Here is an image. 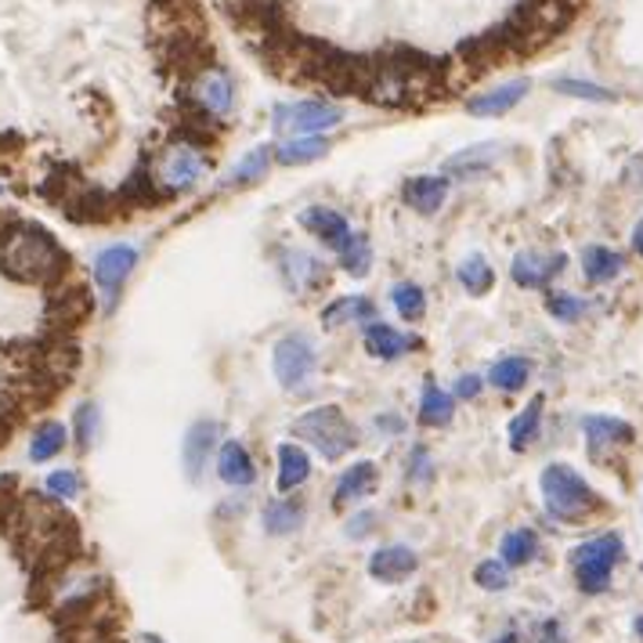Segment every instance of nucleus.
<instances>
[{
  "instance_id": "58836bf2",
  "label": "nucleus",
  "mask_w": 643,
  "mask_h": 643,
  "mask_svg": "<svg viewBox=\"0 0 643 643\" xmlns=\"http://www.w3.org/2000/svg\"><path fill=\"white\" fill-rule=\"evenodd\" d=\"M373 521H376L373 514H358L355 521L347 524V535H350V538H365V535H369V524H373Z\"/></svg>"
},
{
  "instance_id": "aec40b11",
  "label": "nucleus",
  "mask_w": 643,
  "mask_h": 643,
  "mask_svg": "<svg viewBox=\"0 0 643 643\" xmlns=\"http://www.w3.org/2000/svg\"><path fill=\"white\" fill-rule=\"evenodd\" d=\"M452 413H456L452 394H445L437 384L423 387V398H419V423H423V427H448Z\"/></svg>"
},
{
  "instance_id": "f8f14e48",
  "label": "nucleus",
  "mask_w": 643,
  "mask_h": 643,
  "mask_svg": "<svg viewBox=\"0 0 643 643\" xmlns=\"http://www.w3.org/2000/svg\"><path fill=\"white\" fill-rule=\"evenodd\" d=\"M214 442H217V423H210V419L192 423V431L185 434L181 459H185V471L192 481H199L202 466H207V456L214 452Z\"/></svg>"
},
{
  "instance_id": "f704fd0d",
  "label": "nucleus",
  "mask_w": 643,
  "mask_h": 643,
  "mask_svg": "<svg viewBox=\"0 0 643 643\" xmlns=\"http://www.w3.org/2000/svg\"><path fill=\"white\" fill-rule=\"evenodd\" d=\"M474 582H477L481 590L499 593V590L510 586V572H506V564H503V561H485V564H477Z\"/></svg>"
},
{
  "instance_id": "a19ab883",
  "label": "nucleus",
  "mask_w": 643,
  "mask_h": 643,
  "mask_svg": "<svg viewBox=\"0 0 643 643\" xmlns=\"http://www.w3.org/2000/svg\"><path fill=\"white\" fill-rule=\"evenodd\" d=\"M456 394H459V398H477V394H481V379L477 376H463L459 384H456Z\"/></svg>"
},
{
  "instance_id": "473e14b6",
  "label": "nucleus",
  "mask_w": 643,
  "mask_h": 643,
  "mask_svg": "<svg viewBox=\"0 0 643 643\" xmlns=\"http://www.w3.org/2000/svg\"><path fill=\"white\" fill-rule=\"evenodd\" d=\"M340 260H344V268L350 271V275H369V265H373V254H369V239L365 236H355L350 239V246L340 254Z\"/></svg>"
},
{
  "instance_id": "a18cd8bd",
  "label": "nucleus",
  "mask_w": 643,
  "mask_h": 643,
  "mask_svg": "<svg viewBox=\"0 0 643 643\" xmlns=\"http://www.w3.org/2000/svg\"><path fill=\"white\" fill-rule=\"evenodd\" d=\"M636 633H640V640H643V615L636 619Z\"/></svg>"
},
{
  "instance_id": "f257e3e1",
  "label": "nucleus",
  "mask_w": 643,
  "mask_h": 643,
  "mask_svg": "<svg viewBox=\"0 0 643 643\" xmlns=\"http://www.w3.org/2000/svg\"><path fill=\"white\" fill-rule=\"evenodd\" d=\"M294 434L304 437V442H311L318 448V456L329 463L344 459L347 452L358 445L355 423L344 416L340 405H322V408H311V413H304L294 423Z\"/></svg>"
},
{
  "instance_id": "c9c22d12",
  "label": "nucleus",
  "mask_w": 643,
  "mask_h": 643,
  "mask_svg": "<svg viewBox=\"0 0 643 643\" xmlns=\"http://www.w3.org/2000/svg\"><path fill=\"white\" fill-rule=\"evenodd\" d=\"M546 311H550L553 318H561V322H575L582 311H586V304H582L578 297H572V294H550Z\"/></svg>"
},
{
  "instance_id": "412c9836",
  "label": "nucleus",
  "mask_w": 643,
  "mask_h": 643,
  "mask_svg": "<svg viewBox=\"0 0 643 643\" xmlns=\"http://www.w3.org/2000/svg\"><path fill=\"white\" fill-rule=\"evenodd\" d=\"M582 268H586V279L590 283H611V279H619L622 268H625V260L615 254V250H607V246H590L586 254H582Z\"/></svg>"
},
{
  "instance_id": "c85d7f7f",
  "label": "nucleus",
  "mask_w": 643,
  "mask_h": 643,
  "mask_svg": "<svg viewBox=\"0 0 643 643\" xmlns=\"http://www.w3.org/2000/svg\"><path fill=\"white\" fill-rule=\"evenodd\" d=\"M528 373H532V365L524 362V358H503V362L492 365L488 379L499 390H521L524 384H528Z\"/></svg>"
},
{
  "instance_id": "72a5a7b5",
  "label": "nucleus",
  "mask_w": 643,
  "mask_h": 643,
  "mask_svg": "<svg viewBox=\"0 0 643 643\" xmlns=\"http://www.w3.org/2000/svg\"><path fill=\"white\" fill-rule=\"evenodd\" d=\"M553 91L572 95V98H582V101H615V95H611L607 87L582 83V80H553Z\"/></svg>"
},
{
  "instance_id": "f03ea898",
  "label": "nucleus",
  "mask_w": 643,
  "mask_h": 643,
  "mask_svg": "<svg viewBox=\"0 0 643 643\" xmlns=\"http://www.w3.org/2000/svg\"><path fill=\"white\" fill-rule=\"evenodd\" d=\"M538 485H543L546 510L557 521H582L601 506L596 503V492L582 481V474H575L572 466H564V463H550Z\"/></svg>"
},
{
  "instance_id": "39448f33",
  "label": "nucleus",
  "mask_w": 643,
  "mask_h": 643,
  "mask_svg": "<svg viewBox=\"0 0 643 643\" xmlns=\"http://www.w3.org/2000/svg\"><path fill=\"white\" fill-rule=\"evenodd\" d=\"M315 362H318L315 347H311L308 336H300V333L283 336L271 350V369H275V376H279L283 387H300L304 379L315 373Z\"/></svg>"
},
{
  "instance_id": "2eb2a0df",
  "label": "nucleus",
  "mask_w": 643,
  "mask_h": 643,
  "mask_svg": "<svg viewBox=\"0 0 643 643\" xmlns=\"http://www.w3.org/2000/svg\"><path fill=\"white\" fill-rule=\"evenodd\" d=\"M564 268V257H543V254H517L514 260V283L524 289H538L546 286L553 275H561Z\"/></svg>"
},
{
  "instance_id": "7ed1b4c3",
  "label": "nucleus",
  "mask_w": 643,
  "mask_h": 643,
  "mask_svg": "<svg viewBox=\"0 0 643 643\" xmlns=\"http://www.w3.org/2000/svg\"><path fill=\"white\" fill-rule=\"evenodd\" d=\"M622 561V538L619 535H596L590 543L572 550V567L582 593H604L611 586V572Z\"/></svg>"
},
{
  "instance_id": "9d476101",
  "label": "nucleus",
  "mask_w": 643,
  "mask_h": 643,
  "mask_svg": "<svg viewBox=\"0 0 643 643\" xmlns=\"http://www.w3.org/2000/svg\"><path fill=\"white\" fill-rule=\"evenodd\" d=\"M416 564H419L416 553L408 546H384L369 557V575L376 582H384V586H398V582H405L416 572Z\"/></svg>"
},
{
  "instance_id": "7c9ffc66",
  "label": "nucleus",
  "mask_w": 643,
  "mask_h": 643,
  "mask_svg": "<svg viewBox=\"0 0 643 643\" xmlns=\"http://www.w3.org/2000/svg\"><path fill=\"white\" fill-rule=\"evenodd\" d=\"M373 315H376L373 300H365V297H344V300H336L329 311H322V322H326V326H340V318H358V322H365V326H369Z\"/></svg>"
},
{
  "instance_id": "6ab92c4d",
  "label": "nucleus",
  "mask_w": 643,
  "mask_h": 643,
  "mask_svg": "<svg viewBox=\"0 0 643 643\" xmlns=\"http://www.w3.org/2000/svg\"><path fill=\"white\" fill-rule=\"evenodd\" d=\"M311 474V459L300 445H283L279 448V492L300 488Z\"/></svg>"
},
{
  "instance_id": "a878e982",
  "label": "nucleus",
  "mask_w": 643,
  "mask_h": 643,
  "mask_svg": "<svg viewBox=\"0 0 643 643\" xmlns=\"http://www.w3.org/2000/svg\"><path fill=\"white\" fill-rule=\"evenodd\" d=\"M459 283L466 286V294H471V297H485L488 289L495 286V271L488 268V260L481 254H471L459 265Z\"/></svg>"
},
{
  "instance_id": "4468645a",
  "label": "nucleus",
  "mask_w": 643,
  "mask_h": 643,
  "mask_svg": "<svg viewBox=\"0 0 643 643\" xmlns=\"http://www.w3.org/2000/svg\"><path fill=\"white\" fill-rule=\"evenodd\" d=\"M217 474H221L225 485H236V488L254 485L257 466H254L250 452H246L243 442H225L221 456H217Z\"/></svg>"
},
{
  "instance_id": "c03bdc74",
  "label": "nucleus",
  "mask_w": 643,
  "mask_h": 643,
  "mask_svg": "<svg viewBox=\"0 0 643 643\" xmlns=\"http://www.w3.org/2000/svg\"><path fill=\"white\" fill-rule=\"evenodd\" d=\"M495 643H521V636H517V633H506V636H499Z\"/></svg>"
},
{
  "instance_id": "dca6fc26",
  "label": "nucleus",
  "mask_w": 643,
  "mask_h": 643,
  "mask_svg": "<svg viewBox=\"0 0 643 643\" xmlns=\"http://www.w3.org/2000/svg\"><path fill=\"white\" fill-rule=\"evenodd\" d=\"M448 196V178H413V181H405L402 188V199L408 202L413 210L419 214H434V210H442V202Z\"/></svg>"
},
{
  "instance_id": "ddd939ff",
  "label": "nucleus",
  "mask_w": 643,
  "mask_h": 643,
  "mask_svg": "<svg viewBox=\"0 0 643 643\" xmlns=\"http://www.w3.org/2000/svg\"><path fill=\"white\" fill-rule=\"evenodd\" d=\"M408 347H416L413 336L390 329L387 322H369V326H365V350H369L373 358L394 362V358H402Z\"/></svg>"
},
{
  "instance_id": "ea45409f",
  "label": "nucleus",
  "mask_w": 643,
  "mask_h": 643,
  "mask_svg": "<svg viewBox=\"0 0 643 643\" xmlns=\"http://www.w3.org/2000/svg\"><path fill=\"white\" fill-rule=\"evenodd\" d=\"M413 477L431 481V463H427V452H423V448H416V456H413Z\"/></svg>"
},
{
  "instance_id": "f3484780",
  "label": "nucleus",
  "mask_w": 643,
  "mask_h": 643,
  "mask_svg": "<svg viewBox=\"0 0 643 643\" xmlns=\"http://www.w3.org/2000/svg\"><path fill=\"white\" fill-rule=\"evenodd\" d=\"M373 492H376V463H355L340 481H336L333 503L347 506V503L365 499V495H373Z\"/></svg>"
},
{
  "instance_id": "a211bd4d",
  "label": "nucleus",
  "mask_w": 643,
  "mask_h": 643,
  "mask_svg": "<svg viewBox=\"0 0 643 643\" xmlns=\"http://www.w3.org/2000/svg\"><path fill=\"white\" fill-rule=\"evenodd\" d=\"M582 431L590 437V448H604V445H630L633 442V427L622 419H611V416H586L582 419Z\"/></svg>"
},
{
  "instance_id": "b1692460",
  "label": "nucleus",
  "mask_w": 643,
  "mask_h": 643,
  "mask_svg": "<svg viewBox=\"0 0 643 643\" xmlns=\"http://www.w3.org/2000/svg\"><path fill=\"white\" fill-rule=\"evenodd\" d=\"M62 448H66V427H62V423L48 419V423H40L37 434H33V442H29V459H33V463H48Z\"/></svg>"
},
{
  "instance_id": "0eeeda50",
  "label": "nucleus",
  "mask_w": 643,
  "mask_h": 643,
  "mask_svg": "<svg viewBox=\"0 0 643 643\" xmlns=\"http://www.w3.org/2000/svg\"><path fill=\"white\" fill-rule=\"evenodd\" d=\"M202 174H207V159L196 149V145H174L156 164V181L167 185L170 192H181V188H192Z\"/></svg>"
},
{
  "instance_id": "e433bc0d",
  "label": "nucleus",
  "mask_w": 643,
  "mask_h": 643,
  "mask_svg": "<svg viewBox=\"0 0 643 643\" xmlns=\"http://www.w3.org/2000/svg\"><path fill=\"white\" fill-rule=\"evenodd\" d=\"M48 492H51V499H77V495H80L77 471H55L48 477Z\"/></svg>"
},
{
  "instance_id": "423d86ee",
  "label": "nucleus",
  "mask_w": 643,
  "mask_h": 643,
  "mask_svg": "<svg viewBox=\"0 0 643 643\" xmlns=\"http://www.w3.org/2000/svg\"><path fill=\"white\" fill-rule=\"evenodd\" d=\"M138 265V250L135 246H109V250H101L95 257V283L101 289V297H106V311L116 308V297H120L123 283L130 279V271Z\"/></svg>"
},
{
  "instance_id": "4c0bfd02",
  "label": "nucleus",
  "mask_w": 643,
  "mask_h": 643,
  "mask_svg": "<svg viewBox=\"0 0 643 643\" xmlns=\"http://www.w3.org/2000/svg\"><path fill=\"white\" fill-rule=\"evenodd\" d=\"M95 427H98V408L95 405H80L77 408V445L80 448H91Z\"/></svg>"
},
{
  "instance_id": "6e6552de",
  "label": "nucleus",
  "mask_w": 643,
  "mask_h": 643,
  "mask_svg": "<svg viewBox=\"0 0 643 643\" xmlns=\"http://www.w3.org/2000/svg\"><path fill=\"white\" fill-rule=\"evenodd\" d=\"M192 98H196V106H202L210 116L225 120V116L231 112V106H236V87H231V77L221 66H214V69L199 72V77H196Z\"/></svg>"
},
{
  "instance_id": "9b49d317",
  "label": "nucleus",
  "mask_w": 643,
  "mask_h": 643,
  "mask_svg": "<svg viewBox=\"0 0 643 643\" xmlns=\"http://www.w3.org/2000/svg\"><path fill=\"white\" fill-rule=\"evenodd\" d=\"M528 80H510V83H499V87H492V91L485 95H474V98H466V112L471 116H503L517 106V101L528 95Z\"/></svg>"
},
{
  "instance_id": "1a4fd4ad",
  "label": "nucleus",
  "mask_w": 643,
  "mask_h": 643,
  "mask_svg": "<svg viewBox=\"0 0 643 643\" xmlns=\"http://www.w3.org/2000/svg\"><path fill=\"white\" fill-rule=\"evenodd\" d=\"M300 225L308 228L311 236H318L336 254H344L347 246H350V239H355V236H350V225L336 210H329V207H308V210L300 214Z\"/></svg>"
},
{
  "instance_id": "49530a36",
  "label": "nucleus",
  "mask_w": 643,
  "mask_h": 643,
  "mask_svg": "<svg viewBox=\"0 0 643 643\" xmlns=\"http://www.w3.org/2000/svg\"><path fill=\"white\" fill-rule=\"evenodd\" d=\"M145 643H164V640H159V636H145Z\"/></svg>"
},
{
  "instance_id": "2f4dec72",
  "label": "nucleus",
  "mask_w": 643,
  "mask_h": 643,
  "mask_svg": "<svg viewBox=\"0 0 643 643\" xmlns=\"http://www.w3.org/2000/svg\"><path fill=\"white\" fill-rule=\"evenodd\" d=\"M286 279H289V286L297 289V294H300V289H308L318 279V260L308 257V254H300V250L286 254Z\"/></svg>"
},
{
  "instance_id": "cd10ccee",
  "label": "nucleus",
  "mask_w": 643,
  "mask_h": 643,
  "mask_svg": "<svg viewBox=\"0 0 643 643\" xmlns=\"http://www.w3.org/2000/svg\"><path fill=\"white\" fill-rule=\"evenodd\" d=\"M271 152L268 145H260V149L254 152H246L236 170H231V185H254V181H265V174H268V164H271Z\"/></svg>"
},
{
  "instance_id": "20e7f679",
  "label": "nucleus",
  "mask_w": 643,
  "mask_h": 643,
  "mask_svg": "<svg viewBox=\"0 0 643 643\" xmlns=\"http://www.w3.org/2000/svg\"><path fill=\"white\" fill-rule=\"evenodd\" d=\"M344 120V109L333 106V101H286V106H275L271 112V127L283 130V135L294 138H318L322 130H329Z\"/></svg>"
},
{
  "instance_id": "393cba45",
  "label": "nucleus",
  "mask_w": 643,
  "mask_h": 643,
  "mask_svg": "<svg viewBox=\"0 0 643 643\" xmlns=\"http://www.w3.org/2000/svg\"><path fill=\"white\" fill-rule=\"evenodd\" d=\"M538 553V538L532 528H517V532H510L503 535V546H499V557L506 567H517V564H528L532 557Z\"/></svg>"
},
{
  "instance_id": "c756f323",
  "label": "nucleus",
  "mask_w": 643,
  "mask_h": 643,
  "mask_svg": "<svg viewBox=\"0 0 643 643\" xmlns=\"http://www.w3.org/2000/svg\"><path fill=\"white\" fill-rule=\"evenodd\" d=\"M390 300L405 322H419L423 315H427V297H423V289L416 283H398L390 289Z\"/></svg>"
},
{
  "instance_id": "4be33fe9",
  "label": "nucleus",
  "mask_w": 643,
  "mask_h": 643,
  "mask_svg": "<svg viewBox=\"0 0 643 643\" xmlns=\"http://www.w3.org/2000/svg\"><path fill=\"white\" fill-rule=\"evenodd\" d=\"M329 152V141L326 138H294L286 141L283 149H275V159H279L283 167H304V164H315Z\"/></svg>"
},
{
  "instance_id": "37998d69",
  "label": "nucleus",
  "mask_w": 643,
  "mask_h": 643,
  "mask_svg": "<svg viewBox=\"0 0 643 643\" xmlns=\"http://www.w3.org/2000/svg\"><path fill=\"white\" fill-rule=\"evenodd\" d=\"M633 246H636V254L643 257V221L636 225V231H633Z\"/></svg>"
},
{
  "instance_id": "5701e85b",
  "label": "nucleus",
  "mask_w": 643,
  "mask_h": 643,
  "mask_svg": "<svg viewBox=\"0 0 643 643\" xmlns=\"http://www.w3.org/2000/svg\"><path fill=\"white\" fill-rule=\"evenodd\" d=\"M543 405H546V398L543 394H535V398L528 402V408L510 423V445H514L517 452L521 448H528L535 437H538V423H543Z\"/></svg>"
},
{
  "instance_id": "79ce46f5",
  "label": "nucleus",
  "mask_w": 643,
  "mask_h": 643,
  "mask_svg": "<svg viewBox=\"0 0 643 643\" xmlns=\"http://www.w3.org/2000/svg\"><path fill=\"white\" fill-rule=\"evenodd\" d=\"M543 643H564V640H561V630H557V622H546V625H543Z\"/></svg>"
},
{
  "instance_id": "bb28decb",
  "label": "nucleus",
  "mask_w": 643,
  "mask_h": 643,
  "mask_svg": "<svg viewBox=\"0 0 643 643\" xmlns=\"http://www.w3.org/2000/svg\"><path fill=\"white\" fill-rule=\"evenodd\" d=\"M304 517H308V514H304L300 503L283 499V503H271V506L265 510V528H268L271 535H289V532L300 528Z\"/></svg>"
}]
</instances>
